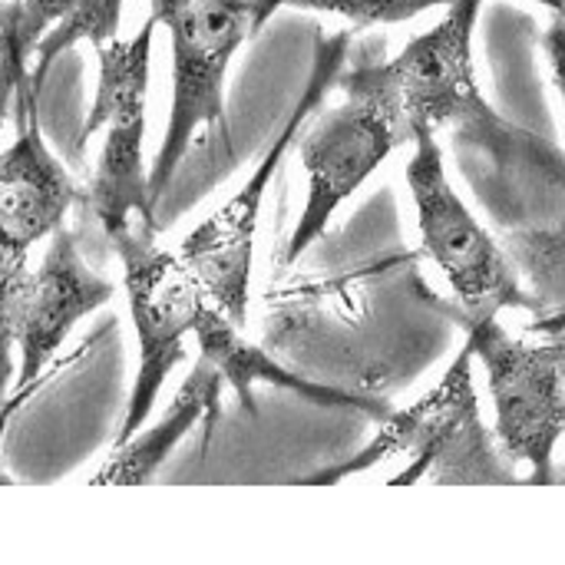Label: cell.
Returning a JSON list of instances; mask_svg holds the SVG:
<instances>
[{
    "mask_svg": "<svg viewBox=\"0 0 565 565\" xmlns=\"http://www.w3.org/2000/svg\"><path fill=\"white\" fill-rule=\"evenodd\" d=\"M480 10L483 0H450L447 13L430 30L414 36L394 60L338 73L334 86L348 96L381 99L397 116L404 139L411 129H454L457 142L480 149L503 169L533 162L553 175H563L559 149L497 116L477 89L473 30Z\"/></svg>",
    "mask_w": 565,
    "mask_h": 565,
    "instance_id": "6da1fadb",
    "label": "cell"
},
{
    "mask_svg": "<svg viewBox=\"0 0 565 565\" xmlns=\"http://www.w3.org/2000/svg\"><path fill=\"white\" fill-rule=\"evenodd\" d=\"M407 454L411 463L391 477L394 487L411 483H437V487H513L520 477L503 463V450L497 437L487 430L473 387V348L463 341L460 354L437 381L430 394H424L404 414H391L381 420V434L354 457L298 483L305 487H334L354 473H367L387 457Z\"/></svg>",
    "mask_w": 565,
    "mask_h": 565,
    "instance_id": "7a4b0ae2",
    "label": "cell"
},
{
    "mask_svg": "<svg viewBox=\"0 0 565 565\" xmlns=\"http://www.w3.org/2000/svg\"><path fill=\"white\" fill-rule=\"evenodd\" d=\"M278 13L275 0H152L172 46V99L149 169L152 205L169 192L199 129H225V79L235 53Z\"/></svg>",
    "mask_w": 565,
    "mask_h": 565,
    "instance_id": "3957f363",
    "label": "cell"
},
{
    "mask_svg": "<svg viewBox=\"0 0 565 565\" xmlns=\"http://www.w3.org/2000/svg\"><path fill=\"white\" fill-rule=\"evenodd\" d=\"M156 20L149 17L129 40H109L99 53V79L89 116L79 129V142L96 132H106L93 179L86 189L89 212L106 235L132 225V215L142 225L156 228V205L149 199V169L142 166L146 142V93H149V63Z\"/></svg>",
    "mask_w": 565,
    "mask_h": 565,
    "instance_id": "277c9868",
    "label": "cell"
},
{
    "mask_svg": "<svg viewBox=\"0 0 565 565\" xmlns=\"http://www.w3.org/2000/svg\"><path fill=\"white\" fill-rule=\"evenodd\" d=\"M348 43H351V33H338L334 40L321 43L308 86L301 89L295 109L288 113L285 126L278 129L275 142L258 159L248 182L228 202H222V209H215L202 225H195L185 235V242L179 245V258L192 271L202 295L215 308H222L235 324H245V318H248L252 255H255V232H258L262 209H265V192H268L271 179L278 175L288 149L298 142L301 122L321 106L324 93L334 86L344 53H348Z\"/></svg>",
    "mask_w": 565,
    "mask_h": 565,
    "instance_id": "5b68a950",
    "label": "cell"
},
{
    "mask_svg": "<svg viewBox=\"0 0 565 565\" xmlns=\"http://www.w3.org/2000/svg\"><path fill=\"white\" fill-rule=\"evenodd\" d=\"M473 358L487 367V387L497 414V447L503 457L526 463V483L556 480V447L565 424V371L559 331L550 341L513 338L500 315H460Z\"/></svg>",
    "mask_w": 565,
    "mask_h": 565,
    "instance_id": "8992f818",
    "label": "cell"
},
{
    "mask_svg": "<svg viewBox=\"0 0 565 565\" xmlns=\"http://www.w3.org/2000/svg\"><path fill=\"white\" fill-rule=\"evenodd\" d=\"M407 139L414 142L407 185L417 209L420 242L460 298L463 315H500L503 308L536 311L540 301L523 291L520 275L503 248L454 192L437 132L411 129Z\"/></svg>",
    "mask_w": 565,
    "mask_h": 565,
    "instance_id": "52a82bcc",
    "label": "cell"
},
{
    "mask_svg": "<svg viewBox=\"0 0 565 565\" xmlns=\"http://www.w3.org/2000/svg\"><path fill=\"white\" fill-rule=\"evenodd\" d=\"M109 242L122 262V288L139 341V367L116 434V444H122L149 420L169 374L185 358V338L195 328L205 295L179 252L156 245L152 225L119 228Z\"/></svg>",
    "mask_w": 565,
    "mask_h": 565,
    "instance_id": "ba28073f",
    "label": "cell"
},
{
    "mask_svg": "<svg viewBox=\"0 0 565 565\" xmlns=\"http://www.w3.org/2000/svg\"><path fill=\"white\" fill-rule=\"evenodd\" d=\"M404 129L397 116L371 96H348L324 109L298 139L301 166L308 172V199L288 238L285 262H298L331 225L338 209L374 175V169L397 149Z\"/></svg>",
    "mask_w": 565,
    "mask_h": 565,
    "instance_id": "9c48e42d",
    "label": "cell"
},
{
    "mask_svg": "<svg viewBox=\"0 0 565 565\" xmlns=\"http://www.w3.org/2000/svg\"><path fill=\"white\" fill-rule=\"evenodd\" d=\"M113 298V285L99 278L79 255L76 238L60 225L36 268H26L13 301V351L20 358L13 401H23L70 331Z\"/></svg>",
    "mask_w": 565,
    "mask_h": 565,
    "instance_id": "30bf717a",
    "label": "cell"
},
{
    "mask_svg": "<svg viewBox=\"0 0 565 565\" xmlns=\"http://www.w3.org/2000/svg\"><path fill=\"white\" fill-rule=\"evenodd\" d=\"M126 0H0V116L10 96H36L60 53L119 36Z\"/></svg>",
    "mask_w": 565,
    "mask_h": 565,
    "instance_id": "8fae6325",
    "label": "cell"
},
{
    "mask_svg": "<svg viewBox=\"0 0 565 565\" xmlns=\"http://www.w3.org/2000/svg\"><path fill=\"white\" fill-rule=\"evenodd\" d=\"M73 202L76 182L43 139L36 96H20L17 139L0 152V228L33 248L63 225Z\"/></svg>",
    "mask_w": 565,
    "mask_h": 565,
    "instance_id": "7c38bea8",
    "label": "cell"
},
{
    "mask_svg": "<svg viewBox=\"0 0 565 565\" xmlns=\"http://www.w3.org/2000/svg\"><path fill=\"white\" fill-rule=\"evenodd\" d=\"M195 341H199V358L222 377V384H228L242 407L255 411V384L265 381L271 387L291 391L318 407H341V411H358L371 420H387L394 411L384 397H367V394H354V391H341V387H328L318 381H308L288 367H281L275 358H268L262 348H255L252 341H245L242 324H235L222 308H215L209 298L199 308L195 328H192Z\"/></svg>",
    "mask_w": 565,
    "mask_h": 565,
    "instance_id": "4fadbf2b",
    "label": "cell"
},
{
    "mask_svg": "<svg viewBox=\"0 0 565 565\" xmlns=\"http://www.w3.org/2000/svg\"><path fill=\"white\" fill-rule=\"evenodd\" d=\"M222 377L199 358L192 374L182 381L172 407L149 430H136L129 440L116 444V450L103 460V467L89 477L93 487H139L149 483L169 454L185 440L195 424H205V437L212 434L222 411Z\"/></svg>",
    "mask_w": 565,
    "mask_h": 565,
    "instance_id": "5bb4252c",
    "label": "cell"
},
{
    "mask_svg": "<svg viewBox=\"0 0 565 565\" xmlns=\"http://www.w3.org/2000/svg\"><path fill=\"white\" fill-rule=\"evenodd\" d=\"M278 10L295 7V10H321V13H338L358 26H374V23H404L420 17L430 7H447L450 0H275Z\"/></svg>",
    "mask_w": 565,
    "mask_h": 565,
    "instance_id": "9a60e30c",
    "label": "cell"
},
{
    "mask_svg": "<svg viewBox=\"0 0 565 565\" xmlns=\"http://www.w3.org/2000/svg\"><path fill=\"white\" fill-rule=\"evenodd\" d=\"M536 3H543L546 10H553V13L559 17V13H563V3H565V0H536Z\"/></svg>",
    "mask_w": 565,
    "mask_h": 565,
    "instance_id": "2e32d148",
    "label": "cell"
}]
</instances>
